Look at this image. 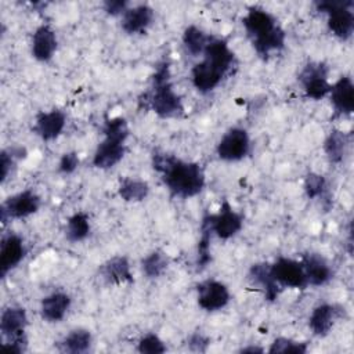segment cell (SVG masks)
Returning a JSON list of instances; mask_svg holds the SVG:
<instances>
[{"label": "cell", "mask_w": 354, "mask_h": 354, "mask_svg": "<svg viewBox=\"0 0 354 354\" xmlns=\"http://www.w3.org/2000/svg\"><path fill=\"white\" fill-rule=\"evenodd\" d=\"M66 123L65 113L59 109H53L48 112H40L36 116L33 131L44 141H51L57 138Z\"/></svg>", "instance_id": "obj_14"}, {"label": "cell", "mask_w": 354, "mask_h": 354, "mask_svg": "<svg viewBox=\"0 0 354 354\" xmlns=\"http://www.w3.org/2000/svg\"><path fill=\"white\" fill-rule=\"evenodd\" d=\"M337 311L339 310H336V307L332 304L317 306L313 310L310 319H308V325H310V329L313 330V333L317 336H321V337L326 336L330 332V329L337 318Z\"/></svg>", "instance_id": "obj_23"}, {"label": "cell", "mask_w": 354, "mask_h": 354, "mask_svg": "<svg viewBox=\"0 0 354 354\" xmlns=\"http://www.w3.org/2000/svg\"><path fill=\"white\" fill-rule=\"evenodd\" d=\"M250 149V138L245 129L232 127L217 144V155L221 160L236 162L243 159Z\"/></svg>", "instance_id": "obj_9"}, {"label": "cell", "mask_w": 354, "mask_h": 354, "mask_svg": "<svg viewBox=\"0 0 354 354\" xmlns=\"http://www.w3.org/2000/svg\"><path fill=\"white\" fill-rule=\"evenodd\" d=\"M129 137V126L124 118H111L104 124V140L98 144L93 165L98 169L106 170L118 165L126 153V138Z\"/></svg>", "instance_id": "obj_4"}, {"label": "cell", "mask_w": 354, "mask_h": 354, "mask_svg": "<svg viewBox=\"0 0 354 354\" xmlns=\"http://www.w3.org/2000/svg\"><path fill=\"white\" fill-rule=\"evenodd\" d=\"M299 80L303 86L306 97L311 100H321L330 91L328 82V68L322 62L307 64L299 75Z\"/></svg>", "instance_id": "obj_8"}, {"label": "cell", "mask_w": 354, "mask_h": 354, "mask_svg": "<svg viewBox=\"0 0 354 354\" xmlns=\"http://www.w3.org/2000/svg\"><path fill=\"white\" fill-rule=\"evenodd\" d=\"M40 207V198L32 189L21 191L10 198H7L0 207L1 221L7 223L10 218H24L36 213Z\"/></svg>", "instance_id": "obj_10"}, {"label": "cell", "mask_w": 354, "mask_h": 354, "mask_svg": "<svg viewBox=\"0 0 354 354\" xmlns=\"http://www.w3.org/2000/svg\"><path fill=\"white\" fill-rule=\"evenodd\" d=\"M203 221L207 223L212 232L220 239H230L236 235L243 227V217L241 213L235 212L231 205L224 201L220 206L218 213L206 214Z\"/></svg>", "instance_id": "obj_7"}, {"label": "cell", "mask_w": 354, "mask_h": 354, "mask_svg": "<svg viewBox=\"0 0 354 354\" xmlns=\"http://www.w3.org/2000/svg\"><path fill=\"white\" fill-rule=\"evenodd\" d=\"M209 343H210V340L205 335H202L199 332L192 333L189 336V339H188L189 350L191 351H196V353H205L207 350V347H209Z\"/></svg>", "instance_id": "obj_37"}, {"label": "cell", "mask_w": 354, "mask_h": 354, "mask_svg": "<svg viewBox=\"0 0 354 354\" xmlns=\"http://www.w3.org/2000/svg\"><path fill=\"white\" fill-rule=\"evenodd\" d=\"M104 10L109 15H123L127 10V1L124 0H106L102 4Z\"/></svg>", "instance_id": "obj_38"}, {"label": "cell", "mask_w": 354, "mask_h": 354, "mask_svg": "<svg viewBox=\"0 0 354 354\" xmlns=\"http://www.w3.org/2000/svg\"><path fill=\"white\" fill-rule=\"evenodd\" d=\"M26 254L24 239L17 234H8L1 239L0 245V275L4 278L15 268Z\"/></svg>", "instance_id": "obj_13"}, {"label": "cell", "mask_w": 354, "mask_h": 354, "mask_svg": "<svg viewBox=\"0 0 354 354\" xmlns=\"http://www.w3.org/2000/svg\"><path fill=\"white\" fill-rule=\"evenodd\" d=\"M353 0H322L315 3L319 12L328 15V29L340 40H348L354 32Z\"/></svg>", "instance_id": "obj_6"}, {"label": "cell", "mask_w": 354, "mask_h": 354, "mask_svg": "<svg viewBox=\"0 0 354 354\" xmlns=\"http://www.w3.org/2000/svg\"><path fill=\"white\" fill-rule=\"evenodd\" d=\"M26 344H28V340H26L25 333H19V335L7 337L3 343V347L7 350H11V351H15V353H22L26 350Z\"/></svg>", "instance_id": "obj_35"}, {"label": "cell", "mask_w": 354, "mask_h": 354, "mask_svg": "<svg viewBox=\"0 0 354 354\" xmlns=\"http://www.w3.org/2000/svg\"><path fill=\"white\" fill-rule=\"evenodd\" d=\"M138 351L142 354H160L166 351L165 343L155 333H148L138 342Z\"/></svg>", "instance_id": "obj_33"}, {"label": "cell", "mask_w": 354, "mask_h": 354, "mask_svg": "<svg viewBox=\"0 0 354 354\" xmlns=\"http://www.w3.org/2000/svg\"><path fill=\"white\" fill-rule=\"evenodd\" d=\"M210 39H212L210 36L203 33V30L195 25L188 26L183 33V43H184L187 51L189 54H192L194 57L203 54Z\"/></svg>", "instance_id": "obj_28"}, {"label": "cell", "mask_w": 354, "mask_h": 354, "mask_svg": "<svg viewBox=\"0 0 354 354\" xmlns=\"http://www.w3.org/2000/svg\"><path fill=\"white\" fill-rule=\"evenodd\" d=\"M169 266V257L162 250H155L145 256L141 261L142 272L148 278H158L160 277Z\"/></svg>", "instance_id": "obj_29"}, {"label": "cell", "mask_w": 354, "mask_h": 354, "mask_svg": "<svg viewBox=\"0 0 354 354\" xmlns=\"http://www.w3.org/2000/svg\"><path fill=\"white\" fill-rule=\"evenodd\" d=\"M57 50V35L51 26L40 25L32 36V55L40 62H47L53 58Z\"/></svg>", "instance_id": "obj_17"}, {"label": "cell", "mask_w": 354, "mask_h": 354, "mask_svg": "<svg viewBox=\"0 0 354 354\" xmlns=\"http://www.w3.org/2000/svg\"><path fill=\"white\" fill-rule=\"evenodd\" d=\"M100 274L106 283L122 285L133 282L130 263L124 256H115L106 260L100 267Z\"/></svg>", "instance_id": "obj_19"}, {"label": "cell", "mask_w": 354, "mask_h": 354, "mask_svg": "<svg viewBox=\"0 0 354 354\" xmlns=\"http://www.w3.org/2000/svg\"><path fill=\"white\" fill-rule=\"evenodd\" d=\"M301 266L308 285L321 286L332 279V268L328 261L318 253H307L303 256Z\"/></svg>", "instance_id": "obj_15"}, {"label": "cell", "mask_w": 354, "mask_h": 354, "mask_svg": "<svg viewBox=\"0 0 354 354\" xmlns=\"http://www.w3.org/2000/svg\"><path fill=\"white\" fill-rule=\"evenodd\" d=\"M152 167L160 174L173 196L183 199L198 195L205 187V173L199 163L185 162L169 153H153Z\"/></svg>", "instance_id": "obj_1"}, {"label": "cell", "mask_w": 354, "mask_h": 354, "mask_svg": "<svg viewBox=\"0 0 354 354\" xmlns=\"http://www.w3.org/2000/svg\"><path fill=\"white\" fill-rule=\"evenodd\" d=\"M271 274L279 286L304 289L308 282L301 266V261H296L288 257H278L271 264Z\"/></svg>", "instance_id": "obj_11"}, {"label": "cell", "mask_w": 354, "mask_h": 354, "mask_svg": "<svg viewBox=\"0 0 354 354\" xmlns=\"http://www.w3.org/2000/svg\"><path fill=\"white\" fill-rule=\"evenodd\" d=\"M248 277L252 281V283L259 285L263 289L264 297L268 301H274L278 297L279 285L277 283V281L274 279V277L271 274V264H268V263L253 264L249 270Z\"/></svg>", "instance_id": "obj_20"}, {"label": "cell", "mask_w": 354, "mask_h": 354, "mask_svg": "<svg viewBox=\"0 0 354 354\" xmlns=\"http://www.w3.org/2000/svg\"><path fill=\"white\" fill-rule=\"evenodd\" d=\"M330 102L337 115H350L354 111V84L351 77L342 76L330 86Z\"/></svg>", "instance_id": "obj_16"}, {"label": "cell", "mask_w": 354, "mask_h": 354, "mask_svg": "<svg viewBox=\"0 0 354 354\" xmlns=\"http://www.w3.org/2000/svg\"><path fill=\"white\" fill-rule=\"evenodd\" d=\"M147 104L159 118L163 119L177 118L183 115L184 106L181 98L177 95L170 82L167 62H162L160 65H158L152 76V88L148 94Z\"/></svg>", "instance_id": "obj_5"}, {"label": "cell", "mask_w": 354, "mask_h": 354, "mask_svg": "<svg viewBox=\"0 0 354 354\" xmlns=\"http://www.w3.org/2000/svg\"><path fill=\"white\" fill-rule=\"evenodd\" d=\"M212 230L210 227L207 225L206 221L202 220V224H201V238H199V242H198V256H196V266H198V270H203L209 261L212 260V256H210V239H212Z\"/></svg>", "instance_id": "obj_30"}, {"label": "cell", "mask_w": 354, "mask_h": 354, "mask_svg": "<svg viewBox=\"0 0 354 354\" xmlns=\"http://www.w3.org/2000/svg\"><path fill=\"white\" fill-rule=\"evenodd\" d=\"M17 156L14 155L12 149H3L1 153H0V166H1V183L6 181V178L8 177L10 174V170L14 165V159Z\"/></svg>", "instance_id": "obj_36"}, {"label": "cell", "mask_w": 354, "mask_h": 354, "mask_svg": "<svg viewBox=\"0 0 354 354\" xmlns=\"http://www.w3.org/2000/svg\"><path fill=\"white\" fill-rule=\"evenodd\" d=\"M304 192L308 199L322 198L326 191V181L324 176L317 173H308L304 178Z\"/></svg>", "instance_id": "obj_31"}, {"label": "cell", "mask_w": 354, "mask_h": 354, "mask_svg": "<svg viewBox=\"0 0 354 354\" xmlns=\"http://www.w3.org/2000/svg\"><path fill=\"white\" fill-rule=\"evenodd\" d=\"M90 234V218L86 213L77 212L72 214L66 221L65 235L71 242H80Z\"/></svg>", "instance_id": "obj_27"}, {"label": "cell", "mask_w": 354, "mask_h": 354, "mask_svg": "<svg viewBox=\"0 0 354 354\" xmlns=\"http://www.w3.org/2000/svg\"><path fill=\"white\" fill-rule=\"evenodd\" d=\"M241 353H263V348L261 347H256V346H248V347H243L239 350Z\"/></svg>", "instance_id": "obj_39"}, {"label": "cell", "mask_w": 354, "mask_h": 354, "mask_svg": "<svg viewBox=\"0 0 354 354\" xmlns=\"http://www.w3.org/2000/svg\"><path fill=\"white\" fill-rule=\"evenodd\" d=\"M91 333L87 329L77 328L71 330L59 343V348L64 353H72V354H79L84 353L90 348L91 346Z\"/></svg>", "instance_id": "obj_25"}, {"label": "cell", "mask_w": 354, "mask_h": 354, "mask_svg": "<svg viewBox=\"0 0 354 354\" xmlns=\"http://www.w3.org/2000/svg\"><path fill=\"white\" fill-rule=\"evenodd\" d=\"M71 307V297L64 292H54L43 297L40 303L41 318L48 322H59Z\"/></svg>", "instance_id": "obj_21"}, {"label": "cell", "mask_w": 354, "mask_h": 354, "mask_svg": "<svg viewBox=\"0 0 354 354\" xmlns=\"http://www.w3.org/2000/svg\"><path fill=\"white\" fill-rule=\"evenodd\" d=\"M348 140L346 133L340 130H332L325 140L324 151L330 163H340L344 158Z\"/></svg>", "instance_id": "obj_26"}, {"label": "cell", "mask_w": 354, "mask_h": 354, "mask_svg": "<svg viewBox=\"0 0 354 354\" xmlns=\"http://www.w3.org/2000/svg\"><path fill=\"white\" fill-rule=\"evenodd\" d=\"M79 166V156L76 152H66L61 156L58 163V170L64 174H71Z\"/></svg>", "instance_id": "obj_34"}, {"label": "cell", "mask_w": 354, "mask_h": 354, "mask_svg": "<svg viewBox=\"0 0 354 354\" xmlns=\"http://www.w3.org/2000/svg\"><path fill=\"white\" fill-rule=\"evenodd\" d=\"M234 62V53L223 39H210L205 51L203 61L194 65L191 79L194 87L202 93L213 91L223 80Z\"/></svg>", "instance_id": "obj_2"}, {"label": "cell", "mask_w": 354, "mask_h": 354, "mask_svg": "<svg viewBox=\"0 0 354 354\" xmlns=\"http://www.w3.org/2000/svg\"><path fill=\"white\" fill-rule=\"evenodd\" d=\"M153 10L148 4H140L131 8H127L122 15V29L127 35H137L147 30L152 24Z\"/></svg>", "instance_id": "obj_18"}, {"label": "cell", "mask_w": 354, "mask_h": 354, "mask_svg": "<svg viewBox=\"0 0 354 354\" xmlns=\"http://www.w3.org/2000/svg\"><path fill=\"white\" fill-rule=\"evenodd\" d=\"M28 326V314L22 307H7L1 313L0 318V330L4 339L25 333Z\"/></svg>", "instance_id": "obj_22"}, {"label": "cell", "mask_w": 354, "mask_h": 354, "mask_svg": "<svg viewBox=\"0 0 354 354\" xmlns=\"http://www.w3.org/2000/svg\"><path fill=\"white\" fill-rule=\"evenodd\" d=\"M307 351V344L303 342H296L288 337H277L270 348L268 353H296L304 354Z\"/></svg>", "instance_id": "obj_32"}, {"label": "cell", "mask_w": 354, "mask_h": 354, "mask_svg": "<svg viewBox=\"0 0 354 354\" xmlns=\"http://www.w3.org/2000/svg\"><path fill=\"white\" fill-rule=\"evenodd\" d=\"M242 24L260 57L267 58L271 53L283 48L285 32L267 10L250 7L242 18Z\"/></svg>", "instance_id": "obj_3"}, {"label": "cell", "mask_w": 354, "mask_h": 354, "mask_svg": "<svg viewBox=\"0 0 354 354\" xmlns=\"http://www.w3.org/2000/svg\"><path fill=\"white\" fill-rule=\"evenodd\" d=\"M119 196L126 202H141L149 194V185L144 180L124 177L118 187Z\"/></svg>", "instance_id": "obj_24"}, {"label": "cell", "mask_w": 354, "mask_h": 354, "mask_svg": "<svg viewBox=\"0 0 354 354\" xmlns=\"http://www.w3.org/2000/svg\"><path fill=\"white\" fill-rule=\"evenodd\" d=\"M198 292V304L205 311H217L224 308L230 299V290L228 288L216 279H207L201 282L196 286Z\"/></svg>", "instance_id": "obj_12"}]
</instances>
